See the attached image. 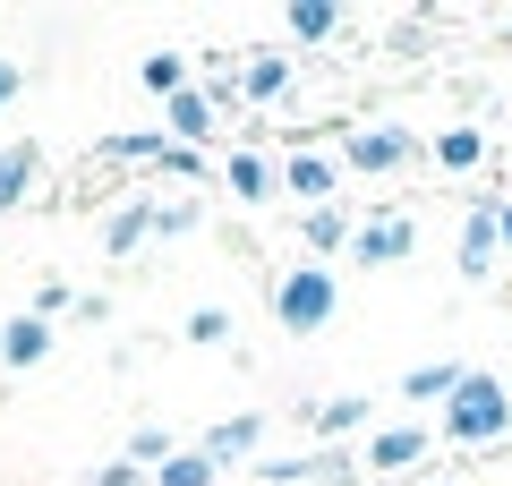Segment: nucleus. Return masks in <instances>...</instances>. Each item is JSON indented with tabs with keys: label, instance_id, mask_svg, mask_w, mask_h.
Listing matches in <instances>:
<instances>
[{
	"label": "nucleus",
	"instance_id": "nucleus-1",
	"mask_svg": "<svg viewBox=\"0 0 512 486\" xmlns=\"http://www.w3.org/2000/svg\"><path fill=\"white\" fill-rule=\"evenodd\" d=\"M512 427V393L495 367H461V393L444 401V435L453 444H495V435Z\"/></svg>",
	"mask_w": 512,
	"mask_h": 486
},
{
	"label": "nucleus",
	"instance_id": "nucleus-2",
	"mask_svg": "<svg viewBox=\"0 0 512 486\" xmlns=\"http://www.w3.org/2000/svg\"><path fill=\"white\" fill-rule=\"evenodd\" d=\"M333 307H342V282H333L325 265H291L274 282V324H282V333H325Z\"/></svg>",
	"mask_w": 512,
	"mask_h": 486
},
{
	"label": "nucleus",
	"instance_id": "nucleus-3",
	"mask_svg": "<svg viewBox=\"0 0 512 486\" xmlns=\"http://www.w3.org/2000/svg\"><path fill=\"white\" fill-rule=\"evenodd\" d=\"M342 162L384 180V171H410V162H419V137H410V128H393V120H384V128H342Z\"/></svg>",
	"mask_w": 512,
	"mask_h": 486
},
{
	"label": "nucleus",
	"instance_id": "nucleus-4",
	"mask_svg": "<svg viewBox=\"0 0 512 486\" xmlns=\"http://www.w3.org/2000/svg\"><path fill=\"white\" fill-rule=\"evenodd\" d=\"M495 265H504V205L478 197L461 222V282H495Z\"/></svg>",
	"mask_w": 512,
	"mask_h": 486
},
{
	"label": "nucleus",
	"instance_id": "nucleus-5",
	"mask_svg": "<svg viewBox=\"0 0 512 486\" xmlns=\"http://www.w3.org/2000/svg\"><path fill=\"white\" fill-rule=\"evenodd\" d=\"M333 180H342V162H333V154H316V145L282 154V197H299L308 214H316V205H342V188H333Z\"/></svg>",
	"mask_w": 512,
	"mask_h": 486
},
{
	"label": "nucleus",
	"instance_id": "nucleus-6",
	"mask_svg": "<svg viewBox=\"0 0 512 486\" xmlns=\"http://www.w3.org/2000/svg\"><path fill=\"white\" fill-rule=\"evenodd\" d=\"M410 248H419V222H410V214H367L359 239H350V256H359V265H402Z\"/></svg>",
	"mask_w": 512,
	"mask_h": 486
},
{
	"label": "nucleus",
	"instance_id": "nucleus-7",
	"mask_svg": "<svg viewBox=\"0 0 512 486\" xmlns=\"http://www.w3.org/2000/svg\"><path fill=\"white\" fill-rule=\"evenodd\" d=\"M359 461H367V469H384V478H410V469L427 461V427H384V435H367Z\"/></svg>",
	"mask_w": 512,
	"mask_h": 486
},
{
	"label": "nucleus",
	"instance_id": "nucleus-8",
	"mask_svg": "<svg viewBox=\"0 0 512 486\" xmlns=\"http://www.w3.org/2000/svg\"><path fill=\"white\" fill-rule=\"evenodd\" d=\"M222 180H231L239 205H265V197H282V162H265L256 145H239V154L222 162Z\"/></svg>",
	"mask_w": 512,
	"mask_h": 486
},
{
	"label": "nucleus",
	"instance_id": "nucleus-9",
	"mask_svg": "<svg viewBox=\"0 0 512 486\" xmlns=\"http://www.w3.org/2000/svg\"><path fill=\"white\" fill-rule=\"evenodd\" d=\"M222 120V111H214V94H205V86H188V94H171V103H163V137L171 145H205V128H214Z\"/></svg>",
	"mask_w": 512,
	"mask_h": 486
},
{
	"label": "nucleus",
	"instance_id": "nucleus-10",
	"mask_svg": "<svg viewBox=\"0 0 512 486\" xmlns=\"http://www.w3.org/2000/svg\"><path fill=\"white\" fill-rule=\"evenodd\" d=\"M52 359V316H9L0 324V367H43Z\"/></svg>",
	"mask_w": 512,
	"mask_h": 486
},
{
	"label": "nucleus",
	"instance_id": "nucleus-11",
	"mask_svg": "<svg viewBox=\"0 0 512 486\" xmlns=\"http://www.w3.org/2000/svg\"><path fill=\"white\" fill-rule=\"evenodd\" d=\"M282 26H291V43H333L350 26V9H342V0H291V18H282Z\"/></svg>",
	"mask_w": 512,
	"mask_h": 486
},
{
	"label": "nucleus",
	"instance_id": "nucleus-12",
	"mask_svg": "<svg viewBox=\"0 0 512 486\" xmlns=\"http://www.w3.org/2000/svg\"><path fill=\"white\" fill-rule=\"evenodd\" d=\"M154 214H163V205H120V214L103 222V256H137L154 239Z\"/></svg>",
	"mask_w": 512,
	"mask_h": 486
},
{
	"label": "nucleus",
	"instance_id": "nucleus-13",
	"mask_svg": "<svg viewBox=\"0 0 512 486\" xmlns=\"http://www.w3.org/2000/svg\"><path fill=\"white\" fill-rule=\"evenodd\" d=\"M35 171H43V154H35V145H0V214H18V205H26Z\"/></svg>",
	"mask_w": 512,
	"mask_h": 486
},
{
	"label": "nucleus",
	"instance_id": "nucleus-14",
	"mask_svg": "<svg viewBox=\"0 0 512 486\" xmlns=\"http://www.w3.org/2000/svg\"><path fill=\"white\" fill-rule=\"evenodd\" d=\"M367 410H376V401H367V393H333V401H316V435H325V444H342V435H359L367 427Z\"/></svg>",
	"mask_w": 512,
	"mask_h": 486
},
{
	"label": "nucleus",
	"instance_id": "nucleus-15",
	"mask_svg": "<svg viewBox=\"0 0 512 486\" xmlns=\"http://www.w3.org/2000/svg\"><path fill=\"white\" fill-rule=\"evenodd\" d=\"M239 94H248V103H282V94H291V60H282V52H256L248 69H239Z\"/></svg>",
	"mask_w": 512,
	"mask_h": 486
},
{
	"label": "nucleus",
	"instance_id": "nucleus-16",
	"mask_svg": "<svg viewBox=\"0 0 512 486\" xmlns=\"http://www.w3.org/2000/svg\"><path fill=\"white\" fill-rule=\"evenodd\" d=\"M256 444H265V418H222V427L205 435L197 452H205V461L222 469V461H239V452H256Z\"/></svg>",
	"mask_w": 512,
	"mask_h": 486
},
{
	"label": "nucleus",
	"instance_id": "nucleus-17",
	"mask_svg": "<svg viewBox=\"0 0 512 486\" xmlns=\"http://www.w3.org/2000/svg\"><path fill=\"white\" fill-rule=\"evenodd\" d=\"M427 162H436V171H478V162H487V137H478V128H444V137L427 145Z\"/></svg>",
	"mask_w": 512,
	"mask_h": 486
},
{
	"label": "nucleus",
	"instance_id": "nucleus-18",
	"mask_svg": "<svg viewBox=\"0 0 512 486\" xmlns=\"http://www.w3.org/2000/svg\"><path fill=\"white\" fill-rule=\"evenodd\" d=\"M453 393H461V367L453 359H427V367L402 376V401H453Z\"/></svg>",
	"mask_w": 512,
	"mask_h": 486
},
{
	"label": "nucleus",
	"instance_id": "nucleus-19",
	"mask_svg": "<svg viewBox=\"0 0 512 486\" xmlns=\"http://www.w3.org/2000/svg\"><path fill=\"white\" fill-rule=\"evenodd\" d=\"M137 86L163 94V103H171V94H188V52H146V60H137Z\"/></svg>",
	"mask_w": 512,
	"mask_h": 486
},
{
	"label": "nucleus",
	"instance_id": "nucleus-20",
	"mask_svg": "<svg viewBox=\"0 0 512 486\" xmlns=\"http://www.w3.org/2000/svg\"><path fill=\"white\" fill-rule=\"evenodd\" d=\"M350 239H359V222H350L342 205H316V214H308V248H316V256H333V248H350Z\"/></svg>",
	"mask_w": 512,
	"mask_h": 486
},
{
	"label": "nucleus",
	"instance_id": "nucleus-21",
	"mask_svg": "<svg viewBox=\"0 0 512 486\" xmlns=\"http://www.w3.org/2000/svg\"><path fill=\"white\" fill-rule=\"evenodd\" d=\"M146 486H214V461H205V452L197 444H188V452H171V461L163 469H154V478Z\"/></svg>",
	"mask_w": 512,
	"mask_h": 486
},
{
	"label": "nucleus",
	"instance_id": "nucleus-22",
	"mask_svg": "<svg viewBox=\"0 0 512 486\" xmlns=\"http://www.w3.org/2000/svg\"><path fill=\"white\" fill-rule=\"evenodd\" d=\"M171 452H180V444H171V427H137V435H128V452H120V461H128V469H163Z\"/></svg>",
	"mask_w": 512,
	"mask_h": 486
},
{
	"label": "nucleus",
	"instance_id": "nucleus-23",
	"mask_svg": "<svg viewBox=\"0 0 512 486\" xmlns=\"http://www.w3.org/2000/svg\"><path fill=\"white\" fill-rule=\"evenodd\" d=\"M180 333H188L197 350H222V342H231V307H188V324H180Z\"/></svg>",
	"mask_w": 512,
	"mask_h": 486
},
{
	"label": "nucleus",
	"instance_id": "nucleus-24",
	"mask_svg": "<svg viewBox=\"0 0 512 486\" xmlns=\"http://www.w3.org/2000/svg\"><path fill=\"white\" fill-rule=\"evenodd\" d=\"M111 162H171L163 128H137V137H111Z\"/></svg>",
	"mask_w": 512,
	"mask_h": 486
},
{
	"label": "nucleus",
	"instance_id": "nucleus-25",
	"mask_svg": "<svg viewBox=\"0 0 512 486\" xmlns=\"http://www.w3.org/2000/svg\"><path fill=\"white\" fill-rule=\"evenodd\" d=\"M163 171H171V180H205V154H197V145H171Z\"/></svg>",
	"mask_w": 512,
	"mask_h": 486
},
{
	"label": "nucleus",
	"instance_id": "nucleus-26",
	"mask_svg": "<svg viewBox=\"0 0 512 486\" xmlns=\"http://www.w3.org/2000/svg\"><path fill=\"white\" fill-rule=\"evenodd\" d=\"M154 231H163V239H180V231H197V214H188V205H163V214H154Z\"/></svg>",
	"mask_w": 512,
	"mask_h": 486
},
{
	"label": "nucleus",
	"instance_id": "nucleus-27",
	"mask_svg": "<svg viewBox=\"0 0 512 486\" xmlns=\"http://www.w3.org/2000/svg\"><path fill=\"white\" fill-rule=\"evenodd\" d=\"M94 486H146V469H128V461H103V469H94Z\"/></svg>",
	"mask_w": 512,
	"mask_h": 486
},
{
	"label": "nucleus",
	"instance_id": "nucleus-28",
	"mask_svg": "<svg viewBox=\"0 0 512 486\" xmlns=\"http://www.w3.org/2000/svg\"><path fill=\"white\" fill-rule=\"evenodd\" d=\"M18 86H26V77H18V60H0V111L18 103Z\"/></svg>",
	"mask_w": 512,
	"mask_h": 486
},
{
	"label": "nucleus",
	"instance_id": "nucleus-29",
	"mask_svg": "<svg viewBox=\"0 0 512 486\" xmlns=\"http://www.w3.org/2000/svg\"><path fill=\"white\" fill-rule=\"evenodd\" d=\"M504 248H512V205H504Z\"/></svg>",
	"mask_w": 512,
	"mask_h": 486
},
{
	"label": "nucleus",
	"instance_id": "nucleus-30",
	"mask_svg": "<svg viewBox=\"0 0 512 486\" xmlns=\"http://www.w3.org/2000/svg\"><path fill=\"white\" fill-rule=\"evenodd\" d=\"M0 324H9V316H0Z\"/></svg>",
	"mask_w": 512,
	"mask_h": 486
}]
</instances>
